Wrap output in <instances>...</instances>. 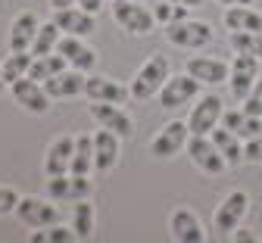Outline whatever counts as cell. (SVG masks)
Listing matches in <instances>:
<instances>
[{
	"label": "cell",
	"instance_id": "cell-35",
	"mask_svg": "<svg viewBox=\"0 0 262 243\" xmlns=\"http://www.w3.org/2000/svg\"><path fill=\"white\" fill-rule=\"evenodd\" d=\"M262 134V116H244L241 128H237V137L241 141H250V137H259Z\"/></svg>",
	"mask_w": 262,
	"mask_h": 243
},
{
	"label": "cell",
	"instance_id": "cell-32",
	"mask_svg": "<svg viewBox=\"0 0 262 243\" xmlns=\"http://www.w3.org/2000/svg\"><path fill=\"white\" fill-rule=\"evenodd\" d=\"M153 16H156V22H159V25H172V22L190 19V7L172 4V0H156V7H153Z\"/></svg>",
	"mask_w": 262,
	"mask_h": 243
},
{
	"label": "cell",
	"instance_id": "cell-27",
	"mask_svg": "<svg viewBox=\"0 0 262 243\" xmlns=\"http://www.w3.org/2000/svg\"><path fill=\"white\" fill-rule=\"evenodd\" d=\"M59 38H62V31H59V25H56L53 19L41 22L38 34H35V44H31V53H35V56L56 53V47H59Z\"/></svg>",
	"mask_w": 262,
	"mask_h": 243
},
{
	"label": "cell",
	"instance_id": "cell-40",
	"mask_svg": "<svg viewBox=\"0 0 262 243\" xmlns=\"http://www.w3.org/2000/svg\"><path fill=\"white\" fill-rule=\"evenodd\" d=\"M53 10H66V7H78V0H50Z\"/></svg>",
	"mask_w": 262,
	"mask_h": 243
},
{
	"label": "cell",
	"instance_id": "cell-19",
	"mask_svg": "<svg viewBox=\"0 0 262 243\" xmlns=\"http://www.w3.org/2000/svg\"><path fill=\"white\" fill-rule=\"evenodd\" d=\"M84 81H88V72L69 65V69H62V72H56L53 78H47L44 87L53 100H72V97L84 94Z\"/></svg>",
	"mask_w": 262,
	"mask_h": 243
},
{
	"label": "cell",
	"instance_id": "cell-28",
	"mask_svg": "<svg viewBox=\"0 0 262 243\" xmlns=\"http://www.w3.org/2000/svg\"><path fill=\"white\" fill-rule=\"evenodd\" d=\"M31 62H35V53H31V50H10V56L0 62V65H4V78H7V84L25 78L28 69H31Z\"/></svg>",
	"mask_w": 262,
	"mask_h": 243
},
{
	"label": "cell",
	"instance_id": "cell-26",
	"mask_svg": "<svg viewBox=\"0 0 262 243\" xmlns=\"http://www.w3.org/2000/svg\"><path fill=\"white\" fill-rule=\"evenodd\" d=\"M75 175H91L94 171V134H78L75 137V153H72V168Z\"/></svg>",
	"mask_w": 262,
	"mask_h": 243
},
{
	"label": "cell",
	"instance_id": "cell-4",
	"mask_svg": "<svg viewBox=\"0 0 262 243\" xmlns=\"http://www.w3.org/2000/svg\"><path fill=\"white\" fill-rule=\"evenodd\" d=\"M212 38H215L212 25L200 22V19H181V22L166 25V41L181 50H200V47L212 44Z\"/></svg>",
	"mask_w": 262,
	"mask_h": 243
},
{
	"label": "cell",
	"instance_id": "cell-29",
	"mask_svg": "<svg viewBox=\"0 0 262 243\" xmlns=\"http://www.w3.org/2000/svg\"><path fill=\"white\" fill-rule=\"evenodd\" d=\"M94 222H97V212H94L91 196H88V200L72 203V228L78 231V237H81V240L94 237Z\"/></svg>",
	"mask_w": 262,
	"mask_h": 243
},
{
	"label": "cell",
	"instance_id": "cell-13",
	"mask_svg": "<svg viewBox=\"0 0 262 243\" xmlns=\"http://www.w3.org/2000/svg\"><path fill=\"white\" fill-rule=\"evenodd\" d=\"M259 62H262V59H256V56H250V53H237V56L231 59L228 87H231V97H234V100L244 103V97L253 91V84H256V78H259Z\"/></svg>",
	"mask_w": 262,
	"mask_h": 243
},
{
	"label": "cell",
	"instance_id": "cell-33",
	"mask_svg": "<svg viewBox=\"0 0 262 243\" xmlns=\"http://www.w3.org/2000/svg\"><path fill=\"white\" fill-rule=\"evenodd\" d=\"M247 116H262V75L256 78V84H253V91L244 97V106H241Z\"/></svg>",
	"mask_w": 262,
	"mask_h": 243
},
{
	"label": "cell",
	"instance_id": "cell-20",
	"mask_svg": "<svg viewBox=\"0 0 262 243\" xmlns=\"http://www.w3.org/2000/svg\"><path fill=\"white\" fill-rule=\"evenodd\" d=\"M72 153H75V137L62 134L56 141H50L47 153H44V175H66L72 168Z\"/></svg>",
	"mask_w": 262,
	"mask_h": 243
},
{
	"label": "cell",
	"instance_id": "cell-7",
	"mask_svg": "<svg viewBox=\"0 0 262 243\" xmlns=\"http://www.w3.org/2000/svg\"><path fill=\"white\" fill-rule=\"evenodd\" d=\"M13 215H16L25 228L38 231V228H50V225L59 222V206H56L50 196H47V200H41V196H22Z\"/></svg>",
	"mask_w": 262,
	"mask_h": 243
},
{
	"label": "cell",
	"instance_id": "cell-34",
	"mask_svg": "<svg viewBox=\"0 0 262 243\" xmlns=\"http://www.w3.org/2000/svg\"><path fill=\"white\" fill-rule=\"evenodd\" d=\"M19 193H16V187H7V184H0V218L4 215H10V212H16V206H19Z\"/></svg>",
	"mask_w": 262,
	"mask_h": 243
},
{
	"label": "cell",
	"instance_id": "cell-17",
	"mask_svg": "<svg viewBox=\"0 0 262 243\" xmlns=\"http://www.w3.org/2000/svg\"><path fill=\"white\" fill-rule=\"evenodd\" d=\"M184 72H190L200 84L212 87V84H225L228 81L231 65H228L225 59H219V56H190L187 65H184Z\"/></svg>",
	"mask_w": 262,
	"mask_h": 243
},
{
	"label": "cell",
	"instance_id": "cell-6",
	"mask_svg": "<svg viewBox=\"0 0 262 243\" xmlns=\"http://www.w3.org/2000/svg\"><path fill=\"white\" fill-rule=\"evenodd\" d=\"M200 81H196L190 72L184 75H169L166 84H162V91L156 94L159 97V106L162 109H181V106H190V103L200 97Z\"/></svg>",
	"mask_w": 262,
	"mask_h": 243
},
{
	"label": "cell",
	"instance_id": "cell-9",
	"mask_svg": "<svg viewBox=\"0 0 262 243\" xmlns=\"http://www.w3.org/2000/svg\"><path fill=\"white\" fill-rule=\"evenodd\" d=\"M10 94H13V100L19 103V106L25 113H31V116H44L53 106V97L47 94V87L41 81H35V78H28V75L19 78V81H13L10 84Z\"/></svg>",
	"mask_w": 262,
	"mask_h": 243
},
{
	"label": "cell",
	"instance_id": "cell-5",
	"mask_svg": "<svg viewBox=\"0 0 262 243\" xmlns=\"http://www.w3.org/2000/svg\"><path fill=\"white\" fill-rule=\"evenodd\" d=\"M44 190L53 203H78V200H88L94 193V181H91V175L66 171V175H50Z\"/></svg>",
	"mask_w": 262,
	"mask_h": 243
},
{
	"label": "cell",
	"instance_id": "cell-10",
	"mask_svg": "<svg viewBox=\"0 0 262 243\" xmlns=\"http://www.w3.org/2000/svg\"><path fill=\"white\" fill-rule=\"evenodd\" d=\"M187 141H190V125L181 122V119H172V122L150 141V153H153L156 159H172V156H178L181 150H187Z\"/></svg>",
	"mask_w": 262,
	"mask_h": 243
},
{
	"label": "cell",
	"instance_id": "cell-24",
	"mask_svg": "<svg viewBox=\"0 0 262 243\" xmlns=\"http://www.w3.org/2000/svg\"><path fill=\"white\" fill-rule=\"evenodd\" d=\"M222 22L228 31H262V13L250 7H225Z\"/></svg>",
	"mask_w": 262,
	"mask_h": 243
},
{
	"label": "cell",
	"instance_id": "cell-30",
	"mask_svg": "<svg viewBox=\"0 0 262 243\" xmlns=\"http://www.w3.org/2000/svg\"><path fill=\"white\" fill-rule=\"evenodd\" d=\"M28 240L31 243H75V240H81L78 237V231L72 228V225H50V228H38L35 234H28Z\"/></svg>",
	"mask_w": 262,
	"mask_h": 243
},
{
	"label": "cell",
	"instance_id": "cell-18",
	"mask_svg": "<svg viewBox=\"0 0 262 243\" xmlns=\"http://www.w3.org/2000/svg\"><path fill=\"white\" fill-rule=\"evenodd\" d=\"M56 53H62L66 62H69L72 69H81V72H91V69L97 65V50L84 38H78V34H62Z\"/></svg>",
	"mask_w": 262,
	"mask_h": 243
},
{
	"label": "cell",
	"instance_id": "cell-21",
	"mask_svg": "<svg viewBox=\"0 0 262 243\" xmlns=\"http://www.w3.org/2000/svg\"><path fill=\"white\" fill-rule=\"evenodd\" d=\"M38 28H41V19L31 13V10L19 13V16L13 19L10 31H7V47H10V50H31Z\"/></svg>",
	"mask_w": 262,
	"mask_h": 243
},
{
	"label": "cell",
	"instance_id": "cell-39",
	"mask_svg": "<svg viewBox=\"0 0 262 243\" xmlns=\"http://www.w3.org/2000/svg\"><path fill=\"white\" fill-rule=\"evenodd\" d=\"M78 7L97 16V13H100V10H103V0H78Z\"/></svg>",
	"mask_w": 262,
	"mask_h": 243
},
{
	"label": "cell",
	"instance_id": "cell-1",
	"mask_svg": "<svg viewBox=\"0 0 262 243\" xmlns=\"http://www.w3.org/2000/svg\"><path fill=\"white\" fill-rule=\"evenodd\" d=\"M172 75V65L169 59L162 53H150L144 59V65L135 72V78H131V100H150L162 91V84H166V78Z\"/></svg>",
	"mask_w": 262,
	"mask_h": 243
},
{
	"label": "cell",
	"instance_id": "cell-12",
	"mask_svg": "<svg viewBox=\"0 0 262 243\" xmlns=\"http://www.w3.org/2000/svg\"><path fill=\"white\" fill-rule=\"evenodd\" d=\"M169 237L175 243H206V228H203L200 215L193 209L178 206V209H172V215H169Z\"/></svg>",
	"mask_w": 262,
	"mask_h": 243
},
{
	"label": "cell",
	"instance_id": "cell-11",
	"mask_svg": "<svg viewBox=\"0 0 262 243\" xmlns=\"http://www.w3.org/2000/svg\"><path fill=\"white\" fill-rule=\"evenodd\" d=\"M222 113H225V100L219 94H203L190 106V116H187L190 134H209L215 125H222Z\"/></svg>",
	"mask_w": 262,
	"mask_h": 243
},
{
	"label": "cell",
	"instance_id": "cell-16",
	"mask_svg": "<svg viewBox=\"0 0 262 243\" xmlns=\"http://www.w3.org/2000/svg\"><path fill=\"white\" fill-rule=\"evenodd\" d=\"M84 97H88V103L97 100V103H119V106H122V103L131 100V87L116 81V78H106V75H88Z\"/></svg>",
	"mask_w": 262,
	"mask_h": 243
},
{
	"label": "cell",
	"instance_id": "cell-25",
	"mask_svg": "<svg viewBox=\"0 0 262 243\" xmlns=\"http://www.w3.org/2000/svg\"><path fill=\"white\" fill-rule=\"evenodd\" d=\"M62 69H69V62H66L62 53H47V56H35V62H31L28 69V78H35V81H47L53 78L56 72H62Z\"/></svg>",
	"mask_w": 262,
	"mask_h": 243
},
{
	"label": "cell",
	"instance_id": "cell-31",
	"mask_svg": "<svg viewBox=\"0 0 262 243\" xmlns=\"http://www.w3.org/2000/svg\"><path fill=\"white\" fill-rule=\"evenodd\" d=\"M231 50L262 59V31H231Z\"/></svg>",
	"mask_w": 262,
	"mask_h": 243
},
{
	"label": "cell",
	"instance_id": "cell-37",
	"mask_svg": "<svg viewBox=\"0 0 262 243\" xmlns=\"http://www.w3.org/2000/svg\"><path fill=\"white\" fill-rule=\"evenodd\" d=\"M244 116H247L244 109H225V113H222V125H225V128H231V131L237 134V128H241Z\"/></svg>",
	"mask_w": 262,
	"mask_h": 243
},
{
	"label": "cell",
	"instance_id": "cell-43",
	"mask_svg": "<svg viewBox=\"0 0 262 243\" xmlns=\"http://www.w3.org/2000/svg\"><path fill=\"white\" fill-rule=\"evenodd\" d=\"M7 87H10V84H7V78H4V65H0V94H4Z\"/></svg>",
	"mask_w": 262,
	"mask_h": 243
},
{
	"label": "cell",
	"instance_id": "cell-3",
	"mask_svg": "<svg viewBox=\"0 0 262 243\" xmlns=\"http://www.w3.org/2000/svg\"><path fill=\"white\" fill-rule=\"evenodd\" d=\"M110 13L122 31L138 34V38H144V34H150L156 28V16L150 7H144V0H113Z\"/></svg>",
	"mask_w": 262,
	"mask_h": 243
},
{
	"label": "cell",
	"instance_id": "cell-14",
	"mask_svg": "<svg viewBox=\"0 0 262 243\" xmlns=\"http://www.w3.org/2000/svg\"><path fill=\"white\" fill-rule=\"evenodd\" d=\"M91 119L100 128L116 131L122 141H131V134H135V119H131L119 103H97V100H91Z\"/></svg>",
	"mask_w": 262,
	"mask_h": 243
},
{
	"label": "cell",
	"instance_id": "cell-8",
	"mask_svg": "<svg viewBox=\"0 0 262 243\" xmlns=\"http://www.w3.org/2000/svg\"><path fill=\"white\" fill-rule=\"evenodd\" d=\"M187 156H190V162L200 168L203 175H222V171L228 168V159L219 153V147H215V141L209 134H190Z\"/></svg>",
	"mask_w": 262,
	"mask_h": 243
},
{
	"label": "cell",
	"instance_id": "cell-42",
	"mask_svg": "<svg viewBox=\"0 0 262 243\" xmlns=\"http://www.w3.org/2000/svg\"><path fill=\"white\" fill-rule=\"evenodd\" d=\"M172 4H181V7H190V10H193V7H200L203 0H172Z\"/></svg>",
	"mask_w": 262,
	"mask_h": 243
},
{
	"label": "cell",
	"instance_id": "cell-36",
	"mask_svg": "<svg viewBox=\"0 0 262 243\" xmlns=\"http://www.w3.org/2000/svg\"><path fill=\"white\" fill-rule=\"evenodd\" d=\"M244 156H247V162L262 165V134H259V137H250V141H244Z\"/></svg>",
	"mask_w": 262,
	"mask_h": 243
},
{
	"label": "cell",
	"instance_id": "cell-41",
	"mask_svg": "<svg viewBox=\"0 0 262 243\" xmlns=\"http://www.w3.org/2000/svg\"><path fill=\"white\" fill-rule=\"evenodd\" d=\"M219 4H222V7H250L253 0H219Z\"/></svg>",
	"mask_w": 262,
	"mask_h": 243
},
{
	"label": "cell",
	"instance_id": "cell-22",
	"mask_svg": "<svg viewBox=\"0 0 262 243\" xmlns=\"http://www.w3.org/2000/svg\"><path fill=\"white\" fill-rule=\"evenodd\" d=\"M53 22L59 25L62 34H78V38H88V34L94 31V13H88L81 7L53 10Z\"/></svg>",
	"mask_w": 262,
	"mask_h": 243
},
{
	"label": "cell",
	"instance_id": "cell-38",
	"mask_svg": "<svg viewBox=\"0 0 262 243\" xmlns=\"http://www.w3.org/2000/svg\"><path fill=\"white\" fill-rule=\"evenodd\" d=\"M231 240H237V243H256L259 237H256V234H253L250 228H237V231L231 234Z\"/></svg>",
	"mask_w": 262,
	"mask_h": 243
},
{
	"label": "cell",
	"instance_id": "cell-2",
	"mask_svg": "<svg viewBox=\"0 0 262 243\" xmlns=\"http://www.w3.org/2000/svg\"><path fill=\"white\" fill-rule=\"evenodd\" d=\"M247 212H250V193H247V190H231V193H225L222 203L215 206L212 231H215L222 240H231V234L244 225Z\"/></svg>",
	"mask_w": 262,
	"mask_h": 243
},
{
	"label": "cell",
	"instance_id": "cell-23",
	"mask_svg": "<svg viewBox=\"0 0 262 243\" xmlns=\"http://www.w3.org/2000/svg\"><path fill=\"white\" fill-rule=\"evenodd\" d=\"M209 137L215 141L219 153L228 159V165H231V168H237V165H244V162H247V156H244V141H241V137H237L231 128L215 125V128L209 131Z\"/></svg>",
	"mask_w": 262,
	"mask_h": 243
},
{
	"label": "cell",
	"instance_id": "cell-15",
	"mask_svg": "<svg viewBox=\"0 0 262 243\" xmlns=\"http://www.w3.org/2000/svg\"><path fill=\"white\" fill-rule=\"evenodd\" d=\"M119 156H122V137L116 131H110V128L94 131V171L97 175L113 171Z\"/></svg>",
	"mask_w": 262,
	"mask_h": 243
}]
</instances>
